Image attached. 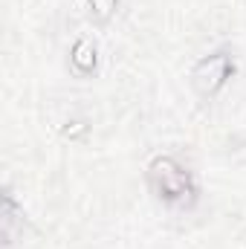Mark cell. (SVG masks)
Here are the masks:
<instances>
[{"mask_svg": "<svg viewBox=\"0 0 246 249\" xmlns=\"http://www.w3.org/2000/svg\"><path fill=\"white\" fill-rule=\"evenodd\" d=\"M157 168H159V171H157V177H162V191H165L168 197H177V194H183V188L188 186V177H185V174L177 168V165H174V162L162 160Z\"/></svg>", "mask_w": 246, "mask_h": 249, "instance_id": "cell-1", "label": "cell"}]
</instances>
